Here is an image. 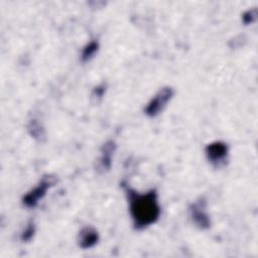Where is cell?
Instances as JSON below:
<instances>
[{"label": "cell", "mask_w": 258, "mask_h": 258, "mask_svg": "<svg viewBox=\"0 0 258 258\" xmlns=\"http://www.w3.org/2000/svg\"><path fill=\"white\" fill-rule=\"evenodd\" d=\"M125 191L135 229H145L159 219L161 210L155 189L140 194L129 186H125Z\"/></svg>", "instance_id": "1"}, {"label": "cell", "mask_w": 258, "mask_h": 258, "mask_svg": "<svg viewBox=\"0 0 258 258\" xmlns=\"http://www.w3.org/2000/svg\"><path fill=\"white\" fill-rule=\"evenodd\" d=\"M174 91L171 87H163L161 88L147 103L144 108V113L148 117H156L159 115L166 105L169 103L171 98L173 97Z\"/></svg>", "instance_id": "2"}, {"label": "cell", "mask_w": 258, "mask_h": 258, "mask_svg": "<svg viewBox=\"0 0 258 258\" xmlns=\"http://www.w3.org/2000/svg\"><path fill=\"white\" fill-rule=\"evenodd\" d=\"M205 152L211 164L217 168H221L227 162L229 148L225 142L215 141L207 145Z\"/></svg>", "instance_id": "3"}, {"label": "cell", "mask_w": 258, "mask_h": 258, "mask_svg": "<svg viewBox=\"0 0 258 258\" xmlns=\"http://www.w3.org/2000/svg\"><path fill=\"white\" fill-rule=\"evenodd\" d=\"M53 183H54L53 177L51 176L43 177L35 187H33L23 197L22 199L23 205L27 208H34L38 204L39 200H41L45 196L47 189Z\"/></svg>", "instance_id": "4"}, {"label": "cell", "mask_w": 258, "mask_h": 258, "mask_svg": "<svg viewBox=\"0 0 258 258\" xmlns=\"http://www.w3.org/2000/svg\"><path fill=\"white\" fill-rule=\"evenodd\" d=\"M188 213L192 223L199 229L205 230L211 226V221L206 211V202L204 200L201 199L192 203L188 208Z\"/></svg>", "instance_id": "5"}, {"label": "cell", "mask_w": 258, "mask_h": 258, "mask_svg": "<svg viewBox=\"0 0 258 258\" xmlns=\"http://www.w3.org/2000/svg\"><path fill=\"white\" fill-rule=\"evenodd\" d=\"M99 241V233L93 227H84L78 235V244L82 249H89Z\"/></svg>", "instance_id": "6"}, {"label": "cell", "mask_w": 258, "mask_h": 258, "mask_svg": "<svg viewBox=\"0 0 258 258\" xmlns=\"http://www.w3.org/2000/svg\"><path fill=\"white\" fill-rule=\"evenodd\" d=\"M116 145L113 141L106 142L101 148V157L99 159V168L108 170L112 164V155L115 151Z\"/></svg>", "instance_id": "7"}, {"label": "cell", "mask_w": 258, "mask_h": 258, "mask_svg": "<svg viewBox=\"0 0 258 258\" xmlns=\"http://www.w3.org/2000/svg\"><path fill=\"white\" fill-rule=\"evenodd\" d=\"M99 49V42L96 40H92L91 42H89L83 49L82 51V60L83 61H87L89 59H91L95 53L98 51Z\"/></svg>", "instance_id": "8"}, {"label": "cell", "mask_w": 258, "mask_h": 258, "mask_svg": "<svg viewBox=\"0 0 258 258\" xmlns=\"http://www.w3.org/2000/svg\"><path fill=\"white\" fill-rule=\"evenodd\" d=\"M35 233V226H34V223L32 221H30L27 225V227L25 228V230L23 231L22 235H21V240L22 241H29L33 235Z\"/></svg>", "instance_id": "9"}, {"label": "cell", "mask_w": 258, "mask_h": 258, "mask_svg": "<svg viewBox=\"0 0 258 258\" xmlns=\"http://www.w3.org/2000/svg\"><path fill=\"white\" fill-rule=\"evenodd\" d=\"M256 18V9H253V10H248L247 12H245L242 16V19H243V22L245 24H249V23H252L254 22Z\"/></svg>", "instance_id": "10"}, {"label": "cell", "mask_w": 258, "mask_h": 258, "mask_svg": "<svg viewBox=\"0 0 258 258\" xmlns=\"http://www.w3.org/2000/svg\"><path fill=\"white\" fill-rule=\"evenodd\" d=\"M105 85H100L97 88H95L94 90V96L98 97V98H102L103 94L105 93Z\"/></svg>", "instance_id": "11"}]
</instances>
